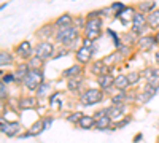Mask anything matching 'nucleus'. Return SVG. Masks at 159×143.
Masks as SVG:
<instances>
[{
    "mask_svg": "<svg viewBox=\"0 0 159 143\" xmlns=\"http://www.w3.org/2000/svg\"><path fill=\"white\" fill-rule=\"evenodd\" d=\"M76 38H78V30L75 25H69V27H61L57 29L56 32V40L62 45H69L72 42H76Z\"/></svg>",
    "mask_w": 159,
    "mask_h": 143,
    "instance_id": "obj_1",
    "label": "nucleus"
},
{
    "mask_svg": "<svg viewBox=\"0 0 159 143\" xmlns=\"http://www.w3.org/2000/svg\"><path fill=\"white\" fill-rule=\"evenodd\" d=\"M24 84L30 91L42 86L43 84V72H42V69H30L27 78L24 80Z\"/></svg>",
    "mask_w": 159,
    "mask_h": 143,
    "instance_id": "obj_2",
    "label": "nucleus"
},
{
    "mask_svg": "<svg viewBox=\"0 0 159 143\" xmlns=\"http://www.w3.org/2000/svg\"><path fill=\"white\" fill-rule=\"evenodd\" d=\"M52 53H54V46H52L49 42H40L34 48V56L42 59V60H46V59L52 57Z\"/></svg>",
    "mask_w": 159,
    "mask_h": 143,
    "instance_id": "obj_3",
    "label": "nucleus"
},
{
    "mask_svg": "<svg viewBox=\"0 0 159 143\" xmlns=\"http://www.w3.org/2000/svg\"><path fill=\"white\" fill-rule=\"evenodd\" d=\"M103 100V92L99 89H88L86 92L81 96V103L86 107L94 105V103H99Z\"/></svg>",
    "mask_w": 159,
    "mask_h": 143,
    "instance_id": "obj_4",
    "label": "nucleus"
},
{
    "mask_svg": "<svg viewBox=\"0 0 159 143\" xmlns=\"http://www.w3.org/2000/svg\"><path fill=\"white\" fill-rule=\"evenodd\" d=\"M145 27H147V16H145L143 13L137 11L134 15V18H132V32L142 34Z\"/></svg>",
    "mask_w": 159,
    "mask_h": 143,
    "instance_id": "obj_5",
    "label": "nucleus"
},
{
    "mask_svg": "<svg viewBox=\"0 0 159 143\" xmlns=\"http://www.w3.org/2000/svg\"><path fill=\"white\" fill-rule=\"evenodd\" d=\"M2 132L7 134L8 137H15L21 132V124L19 123H5V119H2Z\"/></svg>",
    "mask_w": 159,
    "mask_h": 143,
    "instance_id": "obj_6",
    "label": "nucleus"
},
{
    "mask_svg": "<svg viewBox=\"0 0 159 143\" xmlns=\"http://www.w3.org/2000/svg\"><path fill=\"white\" fill-rule=\"evenodd\" d=\"M100 30H102V19L100 18H91L86 21V27H84L86 34H100Z\"/></svg>",
    "mask_w": 159,
    "mask_h": 143,
    "instance_id": "obj_7",
    "label": "nucleus"
},
{
    "mask_svg": "<svg viewBox=\"0 0 159 143\" xmlns=\"http://www.w3.org/2000/svg\"><path fill=\"white\" fill-rule=\"evenodd\" d=\"M92 53H94V49L86 48V46H80V48L76 49V60L81 62V64H86V62H89V59L92 57Z\"/></svg>",
    "mask_w": 159,
    "mask_h": 143,
    "instance_id": "obj_8",
    "label": "nucleus"
},
{
    "mask_svg": "<svg viewBox=\"0 0 159 143\" xmlns=\"http://www.w3.org/2000/svg\"><path fill=\"white\" fill-rule=\"evenodd\" d=\"M16 51H18V54H21L22 57H32L34 56V49H32V46H30V43L27 40H24L22 43H19Z\"/></svg>",
    "mask_w": 159,
    "mask_h": 143,
    "instance_id": "obj_9",
    "label": "nucleus"
},
{
    "mask_svg": "<svg viewBox=\"0 0 159 143\" xmlns=\"http://www.w3.org/2000/svg\"><path fill=\"white\" fill-rule=\"evenodd\" d=\"M30 72V67H29V64H21V65L18 67V70L15 72V80L19 81V83H24V80L27 78Z\"/></svg>",
    "mask_w": 159,
    "mask_h": 143,
    "instance_id": "obj_10",
    "label": "nucleus"
},
{
    "mask_svg": "<svg viewBox=\"0 0 159 143\" xmlns=\"http://www.w3.org/2000/svg\"><path fill=\"white\" fill-rule=\"evenodd\" d=\"M97 83H99V86H100L102 89L108 91V89L115 84V78H113L111 75H108V73H105V75H102V76L97 78Z\"/></svg>",
    "mask_w": 159,
    "mask_h": 143,
    "instance_id": "obj_11",
    "label": "nucleus"
},
{
    "mask_svg": "<svg viewBox=\"0 0 159 143\" xmlns=\"http://www.w3.org/2000/svg\"><path fill=\"white\" fill-rule=\"evenodd\" d=\"M124 114V105H113L108 108V116L111 119H119Z\"/></svg>",
    "mask_w": 159,
    "mask_h": 143,
    "instance_id": "obj_12",
    "label": "nucleus"
},
{
    "mask_svg": "<svg viewBox=\"0 0 159 143\" xmlns=\"http://www.w3.org/2000/svg\"><path fill=\"white\" fill-rule=\"evenodd\" d=\"M156 43H157L156 37H142L140 40H139V46H140L142 49H150V48H153Z\"/></svg>",
    "mask_w": 159,
    "mask_h": 143,
    "instance_id": "obj_13",
    "label": "nucleus"
},
{
    "mask_svg": "<svg viewBox=\"0 0 159 143\" xmlns=\"http://www.w3.org/2000/svg\"><path fill=\"white\" fill-rule=\"evenodd\" d=\"M147 22L151 29H159V10H154L151 13H148Z\"/></svg>",
    "mask_w": 159,
    "mask_h": 143,
    "instance_id": "obj_14",
    "label": "nucleus"
},
{
    "mask_svg": "<svg viewBox=\"0 0 159 143\" xmlns=\"http://www.w3.org/2000/svg\"><path fill=\"white\" fill-rule=\"evenodd\" d=\"M78 126L80 127H83V129H92L96 126V118L94 116H83L81 119H80V123H78Z\"/></svg>",
    "mask_w": 159,
    "mask_h": 143,
    "instance_id": "obj_15",
    "label": "nucleus"
},
{
    "mask_svg": "<svg viewBox=\"0 0 159 143\" xmlns=\"http://www.w3.org/2000/svg\"><path fill=\"white\" fill-rule=\"evenodd\" d=\"M81 72H83V67L81 65H73V67H70L67 70H64L62 75L65 78H76V76H80V73H81Z\"/></svg>",
    "mask_w": 159,
    "mask_h": 143,
    "instance_id": "obj_16",
    "label": "nucleus"
},
{
    "mask_svg": "<svg viewBox=\"0 0 159 143\" xmlns=\"http://www.w3.org/2000/svg\"><path fill=\"white\" fill-rule=\"evenodd\" d=\"M91 70H92V73H97L99 76H102V75L107 73V65H105L103 60H97V62L92 64V69Z\"/></svg>",
    "mask_w": 159,
    "mask_h": 143,
    "instance_id": "obj_17",
    "label": "nucleus"
},
{
    "mask_svg": "<svg viewBox=\"0 0 159 143\" xmlns=\"http://www.w3.org/2000/svg\"><path fill=\"white\" fill-rule=\"evenodd\" d=\"M115 87H118V91H124L127 86H129V80H127V76H124V75H119V76H116L115 78V84H113Z\"/></svg>",
    "mask_w": 159,
    "mask_h": 143,
    "instance_id": "obj_18",
    "label": "nucleus"
},
{
    "mask_svg": "<svg viewBox=\"0 0 159 143\" xmlns=\"http://www.w3.org/2000/svg\"><path fill=\"white\" fill-rule=\"evenodd\" d=\"M72 21H73V19H72V16H70V15H62L61 18H57V19H56V22H54V24L61 29V27H69V25H72Z\"/></svg>",
    "mask_w": 159,
    "mask_h": 143,
    "instance_id": "obj_19",
    "label": "nucleus"
},
{
    "mask_svg": "<svg viewBox=\"0 0 159 143\" xmlns=\"http://www.w3.org/2000/svg\"><path fill=\"white\" fill-rule=\"evenodd\" d=\"M111 124V118L110 116H103V118L100 119H96V127L99 129V131H105V129H108Z\"/></svg>",
    "mask_w": 159,
    "mask_h": 143,
    "instance_id": "obj_20",
    "label": "nucleus"
},
{
    "mask_svg": "<svg viewBox=\"0 0 159 143\" xmlns=\"http://www.w3.org/2000/svg\"><path fill=\"white\" fill-rule=\"evenodd\" d=\"M13 64V57L10 53H7V51H2L0 53V65L5 67V65H11Z\"/></svg>",
    "mask_w": 159,
    "mask_h": 143,
    "instance_id": "obj_21",
    "label": "nucleus"
},
{
    "mask_svg": "<svg viewBox=\"0 0 159 143\" xmlns=\"http://www.w3.org/2000/svg\"><path fill=\"white\" fill-rule=\"evenodd\" d=\"M35 99H32V97H25V99H21L19 100V108H22V110H25V108H32V107H35Z\"/></svg>",
    "mask_w": 159,
    "mask_h": 143,
    "instance_id": "obj_22",
    "label": "nucleus"
},
{
    "mask_svg": "<svg viewBox=\"0 0 159 143\" xmlns=\"http://www.w3.org/2000/svg\"><path fill=\"white\" fill-rule=\"evenodd\" d=\"M42 131H45V127H43V119H38V121L34 123V126L30 127L29 134H30V135H38Z\"/></svg>",
    "mask_w": 159,
    "mask_h": 143,
    "instance_id": "obj_23",
    "label": "nucleus"
},
{
    "mask_svg": "<svg viewBox=\"0 0 159 143\" xmlns=\"http://www.w3.org/2000/svg\"><path fill=\"white\" fill-rule=\"evenodd\" d=\"M80 84H81V78H80V76L70 78V80H69V89L70 91H78L80 89Z\"/></svg>",
    "mask_w": 159,
    "mask_h": 143,
    "instance_id": "obj_24",
    "label": "nucleus"
},
{
    "mask_svg": "<svg viewBox=\"0 0 159 143\" xmlns=\"http://www.w3.org/2000/svg\"><path fill=\"white\" fill-rule=\"evenodd\" d=\"M154 8H156V2H150V3H139V10H140V13H143L145 15V11H154Z\"/></svg>",
    "mask_w": 159,
    "mask_h": 143,
    "instance_id": "obj_25",
    "label": "nucleus"
},
{
    "mask_svg": "<svg viewBox=\"0 0 159 143\" xmlns=\"http://www.w3.org/2000/svg\"><path fill=\"white\" fill-rule=\"evenodd\" d=\"M126 99V91H119V92L116 96L111 97V102L115 103V105H121V102Z\"/></svg>",
    "mask_w": 159,
    "mask_h": 143,
    "instance_id": "obj_26",
    "label": "nucleus"
},
{
    "mask_svg": "<svg viewBox=\"0 0 159 143\" xmlns=\"http://www.w3.org/2000/svg\"><path fill=\"white\" fill-rule=\"evenodd\" d=\"M127 80H129V84H135V83H139V80H140V73H139V72H132V73H129V75H127Z\"/></svg>",
    "mask_w": 159,
    "mask_h": 143,
    "instance_id": "obj_27",
    "label": "nucleus"
},
{
    "mask_svg": "<svg viewBox=\"0 0 159 143\" xmlns=\"http://www.w3.org/2000/svg\"><path fill=\"white\" fill-rule=\"evenodd\" d=\"M83 116H84L83 113H80V111H76V113H72V114L69 116L67 119H69L70 123H75V124H78V123H80V119H81Z\"/></svg>",
    "mask_w": 159,
    "mask_h": 143,
    "instance_id": "obj_28",
    "label": "nucleus"
},
{
    "mask_svg": "<svg viewBox=\"0 0 159 143\" xmlns=\"http://www.w3.org/2000/svg\"><path fill=\"white\" fill-rule=\"evenodd\" d=\"M49 89H51V86L46 83V84H42L38 87V97H42V96H48V92H49Z\"/></svg>",
    "mask_w": 159,
    "mask_h": 143,
    "instance_id": "obj_29",
    "label": "nucleus"
},
{
    "mask_svg": "<svg viewBox=\"0 0 159 143\" xmlns=\"http://www.w3.org/2000/svg\"><path fill=\"white\" fill-rule=\"evenodd\" d=\"M42 62H43L42 59H38V57L34 56V57L30 59V62H29V67H30V69H40V64H42Z\"/></svg>",
    "mask_w": 159,
    "mask_h": 143,
    "instance_id": "obj_30",
    "label": "nucleus"
},
{
    "mask_svg": "<svg viewBox=\"0 0 159 143\" xmlns=\"http://www.w3.org/2000/svg\"><path fill=\"white\" fill-rule=\"evenodd\" d=\"M11 81H16V80H15V73H7V75H3L2 83L8 84V83H11Z\"/></svg>",
    "mask_w": 159,
    "mask_h": 143,
    "instance_id": "obj_31",
    "label": "nucleus"
},
{
    "mask_svg": "<svg viewBox=\"0 0 159 143\" xmlns=\"http://www.w3.org/2000/svg\"><path fill=\"white\" fill-rule=\"evenodd\" d=\"M124 8H126V7H124L123 3H119V2H118V3H111V10H115V11H116V13H115V16H116L118 13H119L118 10H121V11H123Z\"/></svg>",
    "mask_w": 159,
    "mask_h": 143,
    "instance_id": "obj_32",
    "label": "nucleus"
},
{
    "mask_svg": "<svg viewBox=\"0 0 159 143\" xmlns=\"http://www.w3.org/2000/svg\"><path fill=\"white\" fill-rule=\"evenodd\" d=\"M130 123V118H126L124 121H119V123H116L115 124V129H121V127H124L126 124H129Z\"/></svg>",
    "mask_w": 159,
    "mask_h": 143,
    "instance_id": "obj_33",
    "label": "nucleus"
},
{
    "mask_svg": "<svg viewBox=\"0 0 159 143\" xmlns=\"http://www.w3.org/2000/svg\"><path fill=\"white\" fill-rule=\"evenodd\" d=\"M51 124H52V118H51V116H48V118H43V127H45V129H49Z\"/></svg>",
    "mask_w": 159,
    "mask_h": 143,
    "instance_id": "obj_34",
    "label": "nucleus"
},
{
    "mask_svg": "<svg viewBox=\"0 0 159 143\" xmlns=\"http://www.w3.org/2000/svg\"><path fill=\"white\" fill-rule=\"evenodd\" d=\"M0 91H2V92H0V94H2V99L5 100V97L8 96V92H7V86H5V83H2V84H0Z\"/></svg>",
    "mask_w": 159,
    "mask_h": 143,
    "instance_id": "obj_35",
    "label": "nucleus"
},
{
    "mask_svg": "<svg viewBox=\"0 0 159 143\" xmlns=\"http://www.w3.org/2000/svg\"><path fill=\"white\" fill-rule=\"evenodd\" d=\"M142 137H143L142 134H137V135H135V138H134V141H135V143H139V141L142 140Z\"/></svg>",
    "mask_w": 159,
    "mask_h": 143,
    "instance_id": "obj_36",
    "label": "nucleus"
},
{
    "mask_svg": "<svg viewBox=\"0 0 159 143\" xmlns=\"http://www.w3.org/2000/svg\"><path fill=\"white\" fill-rule=\"evenodd\" d=\"M156 40L159 42V30H157V34H156Z\"/></svg>",
    "mask_w": 159,
    "mask_h": 143,
    "instance_id": "obj_37",
    "label": "nucleus"
}]
</instances>
